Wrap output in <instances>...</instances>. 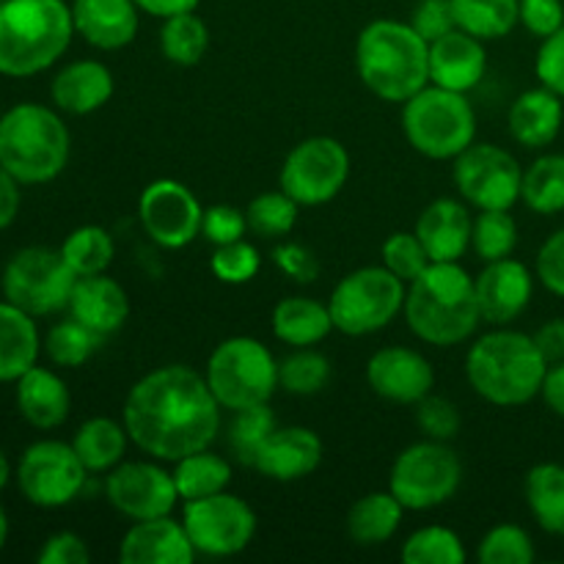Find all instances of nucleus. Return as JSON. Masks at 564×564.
Listing matches in <instances>:
<instances>
[{"label":"nucleus","mask_w":564,"mask_h":564,"mask_svg":"<svg viewBox=\"0 0 564 564\" xmlns=\"http://www.w3.org/2000/svg\"><path fill=\"white\" fill-rule=\"evenodd\" d=\"M121 422L143 455L176 463L213 446L220 430V405L204 375L185 364H165L132 386Z\"/></svg>","instance_id":"1"},{"label":"nucleus","mask_w":564,"mask_h":564,"mask_svg":"<svg viewBox=\"0 0 564 564\" xmlns=\"http://www.w3.org/2000/svg\"><path fill=\"white\" fill-rule=\"evenodd\" d=\"M402 314L411 334L433 347L463 345L482 323L477 286L460 262H433L413 279Z\"/></svg>","instance_id":"2"},{"label":"nucleus","mask_w":564,"mask_h":564,"mask_svg":"<svg viewBox=\"0 0 564 564\" xmlns=\"http://www.w3.org/2000/svg\"><path fill=\"white\" fill-rule=\"evenodd\" d=\"M549 361L534 336L494 325L479 336L466 356V378L474 394L499 408H521L540 397Z\"/></svg>","instance_id":"3"},{"label":"nucleus","mask_w":564,"mask_h":564,"mask_svg":"<svg viewBox=\"0 0 564 564\" xmlns=\"http://www.w3.org/2000/svg\"><path fill=\"white\" fill-rule=\"evenodd\" d=\"M356 69L383 102H408L430 86V42L411 22L372 20L356 42Z\"/></svg>","instance_id":"4"},{"label":"nucleus","mask_w":564,"mask_h":564,"mask_svg":"<svg viewBox=\"0 0 564 564\" xmlns=\"http://www.w3.org/2000/svg\"><path fill=\"white\" fill-rule=\"evenodd\" d=\"M75 36L66 0H3L0 3V75L31 77L50 69Z\"/></svg>","instance_id":"5"},{"label":"nucleus","mask_w":564,"mask_h":564,"mask_svg":"<svg viewBox=\"0 0 564 564\" xmlns=\"http://www.w3.org/2000/svg\"><path fill=\"white\" fill-rule=\"evenodd\" d=\"M72 138L64 119L39 102H20L0 116V165L20 185H44L64 174Z\"/></svg>","instance_id":"6"},{"label":"nucleus","mask_w":564,"mask_h":564,"mask_svg":"<svg viewBox=\"0 0 564 564\" xmlns=\"http://www.w3.org/2000/svg\"><path fill=\"white\" fill-rule=\"evenodd\" d=\"M402 132L427 160H455L477 141V113L466 94L430 83L402 102Z\"/></svg>","instance_id":"7"},{"label":"nucleus","mask_w":564,"mask_h":564,"mask_svg":"<svg viewBox=\"0 0 564 564\" xmlns=\"http://www.w3.org/2000/svg\"><path fill=\"white\" fill-rule=\"evenodd\" d=\"M204 380L224 411H246L268 405L275 394L279 361L268 345L253 336H231L209 352Z\"/></svg>","instance_id":"8"},{"label":"nucleus","mask_w":564,"mask_h":564,"mask_svg":"<svg viewBox=\"0 0 564 564\" xmlns=\"http://www.w3.org/2000/svg\"><path fill=\"white\" fill-rule=\"evenodd\" d=\"M408 284L386 264H369L347 273L334 286L328 312L345 336H369L389 328L405 308Z\"/></svg>","instance_id":"9"},{"label":"nucleus","mask_w":564,"mask_h":564,"mask_svg":"<svg viewBox=\"0 0 564 564\" xmlns=\"http://www.w3.org/2000/svg\"><path fill=\"white\" fill-rule=\"evenodd\" d=\"M463 485V463L446 441H419L397 455L389 490L411 512H427L455 499Z\"/></svg>","instance_id":"10"},{"label":"nucleus","mask_w":564,"mask_h":564,"mask_svg":"<svg viewBox=\"0 0 564 564\" xmlns=\"http://www.w3.org/2000/svg\"><path fill=\"white\" fill-rule=\"evenodd\" d=\"M75 270L64 253L47 246H31L17 251L3 270V297L31 317H50L69 306L75 290Z\"/></svg>","instance_id":"11"},{"label":"nucleus","mask_w":564,"mask_h":564,"mask_svg":"<svg viewBox=\"0 0 564 564\" xmlns=\"http://www.w3.org/2000/svg\"><path fill=\"white\" fill-rule=\"evenodd\" d=\"M350 180V152L330 135L295 143L281 165L279 185L301 207H323L345 191Z\"/></svg>","instance_id":"12"},{"label":"nucleus","mask_w":564,"mask_h":564,"mask_svg":"<svg viewBox=\"0 0 564 564\" xmlns=\"http://www.w3.org/2000/svg\"><path fill=\"white\" fill-rule=\"evenodd\" d=\"M86 474L88 468L77 457L75 446L64 441H36L17 463L20 494L42 510L72 505L86 488Z\"/></svg>","instance_id":"13"},{"label":"nucleus","mask_w":564,"mask_h":564,"mask_svg":"<svg viewBox=\"0 0 564 564\" xmlns=\"http://www.w3.org/2000/svg\"><path fill=\"white\" fill-rule=\"evenodd\" d=\"M182 523L196 554L237 556L257 538V512L235 494H215L207 499L185 501Z\"/></svg>","instance_id":"14"},{"label":"nucleus","mask_w":564,"mask_h":564,"mask_svg":"<svg viewBox=\"0 0 564 564\" xmlns=\"http://www.w3.org/2000/svg\"><path fill=\"white\" fill-rule=\"evenodd\" d=\"M452 163L455 187L471 207L512 209L521 202L523 169L507 149L474 141Z\"/></svg>","instance_id":"15"},{"label":"nucleus","mask_w":564,"mask_h":564,"mask_svg":"<svg viewBox=\"0 0 564 564\" xmlns=\"http://www.w3.org/2000/svg\"><path fill=\"white\" fill-rule=\"evenodd\" d=\"M138 218L143 231L160 248L180 251L202 235L204 207L196 193L176 180H154L138 198Z\"/></svg>","instance_id":"16"},{"label":"nucleus","mask_w":564,"mask_h":564,"mask_svg":"<svg viewBox=\"0 0 564 564\" xmlns=\"http://www.w3.org/2000/svg\"><path fill=\"white\" fill-rule=\"evenodd\" d=\"M105 496L110 507L130 521L171 516L182 501L174 474L152 460H124L110 468L105 479Z\"/></svg>","instance_id":"17"},{"label":"nucleus","mask_w":564,"mask_h":564,"mask_svg":"<svg viewBox=\"0 0 564 564\" xmlns=\"http://www.w3.org/2000/svg\"><path fill=\"white\" fill-rule=\"evenodd\" d=\"M367 383L383 400L416 405L435 389V369L419 350L405 345L380 347L367 361Z\"/></svg>","instance_id":"18"},{"label":"nucleus","mask_w":564,"mask_h":564,"mask_svg":"<svg viewBox=\"0 0 564 564\" xmlns=\"http://www.w3.org/2000/svg\"><path fill=\"white\" fill-rule=\"evenodd\" d=\"M477 286L479 314L490 325H507L521 317L532 303L534 275L518 259H496L485 262L482 273L474 279Z\"/></svg>","instance_id":"19"},{"label":"nucleus","mask_w":564,"mask_h":564,"mask_svg":"<svg viewBox=\"0 0 564 564\" xmlns=\"http://www.w3.org/2000/svg\"><path fill=\"white\" fill-rule=\"evenodd\" d=\"M323 438L314 430L290 424V427H275L270 433V438L259 449L253 468L273 482H301L323 466Z\"/></svg>","instance_id":"20"},{"label":"nucleus","mask_w":564,"mask_h":564,"mask_svg":"<svg viewBox=\"0 0 564 564\" xmlns=\"http://www.w3.org/2000/svg\"><path fill=\"white\" fill-rule=\"evenodd\" d=\"M196 560L185 523L171 516L135 521L119 543L121 564H191Z\"/></svg>","instance_id":"21"},{"label":"nucleus","mask_w":564,"mask_h":564,"mask_svg":"<svg viewBox=\"0 0 564 564\" xmlns=\"http://www.w3.org/2000/svg\"><path fill=\"white\" fill-rule=\"evenodd\" d=\"M485 72L488 50L482 39L455 28L446 36L430 42V83L435 86L468 94L482 83Z\"/></svg>","instance_id":"22"},{"label":"nucleus","mask_w":564,"mask_h":564,"mask_svg":"<svg viewBox=\"0 0 564 564\" xmlns=\"http://www.w3.org/2000/svg\"><path fill=\"white\" fill-rule=\"evenodd\" d=\"M72 22L91 47L113 53L138 36L141 9L135 0H72Z\"/></svg>","instance_id":"23"},{"label":"nucleus","mask_w":564,"mask_h":564,"mask_svg":"<svg viewBox=\"0 0 564 564\" xmlns=\"http://www.w3.org/2000/svg\"><path fill=\"white\" fill-rule=\"evenodd\" d=\"M66 308H69V317L108 339L116 330L124 328L127 317H130V295L108 273L80 275Z\"/></svg>","instance_id":"24"},{"label":"nucleus","mask_w":564,"mask_h":564,"mask_svg":"<svg viewBox=\"0 0 564 564\" xmlns=\"http://www.w3.org/2000/svg\"><path fill=\"white\" fill-rule=\"evenodd\" d=\"M474 218L457 198H435L416 220V237L422 240L430 262H460L471 248Z\"/></svg>","instance_id":"25"},{"label":"nucleus","mask_w":564,"mask_h":564,"mask_svg":"<svg viewBox=\"0 0 564 564\" xmlns=\"http://www.w3.org/2000/svg\"><path fill=\"white\" fill-rule=\"evenodd\" d=\"M50 97H53L55 108L64 113L88 116L105 108L113 97V72L102 61H72L53 77Z\"/></svg>","instance_id":"26"},{"label":"nucleus","mask_w":564,"mask_h":564,"mask_svg":"<svg viewBox=\"0 0 564 564\" xmlns=\"http://www.w3.org/2000/svg\"><path fill=\"white\" fill-rule=\"evenodd\" d=\"M17 408L31 427H61L72 411L69 386L53 369L31 367L17 380Z\"/></svg>","instance_id":"27"},{"label":"nucleus","mask_w":564,"mask_h":564,"mask_svg":"<svg viewBox=\"0 0 564 564\" xmlns=\"http://www.w3.org/2000/svg\"><path fill=\"white\" fill-rule=\"evenodd\" d=\"M510 135L527 149H545L556 141L564 124V102L551 88H529L507 113Z\"/></svg>","instance_id":"28"},{"label":"nucleus","mask_w":564,"mask_h":564,"mask_svg":"<svg viewBox=\"0 0 564 564\" xmlns=\"http://www.w3.org/2000/svg\"><path fill=\"white\" fill-rule=\"evenodd\" d=\"M270 328L275 339L290 347H314L328 339L330 330H336L328 303L306 295L281 297L270 314Z\"/></svg>","instance_id":"29"},{"label":"nucleus","mask_w":564,"mask_h":564,"mask_svg":"<svg viewBox=\"0 0 564 564\" xmlns=\"http://www.w3.org/2000/svg\"><path fill=\"white\" fill-rule=\"evenodd\" d=\"M33 319L14 303L0 301V383H17L36 367L42 339Z\"/></svg>","instance_id":"30"},{"label":"nucleus","mask_w":564,"mask_h":564,"mask_svg":"<svg viewBox=\"0 0 564 564\" xmlns=\"http://www.w3.org/2000/svg\"><path fill=\"white\" fill-rule=\"evenodd\" d=\"M405 507L400 505L391 490H375V494L361 496L347 512V534L352 543L364 545H383L400 532Z\"/></svg>","instance_id":"31"},{"label":"nucleus","mask_w":564,"mask_h":564,"mask_svg":"<svg viewBox=\"0 0 564 564\" xmlns=\"http://www.w3.org/2000/svg\"><path fill=\"white\" fill-rule=\"evenodd\" d=\"M130 433L124 422H113L108 416H94L77 427L72 446L88 474H108L119 463H124L127 446H130Z\"/></svg>","instance_id":"32"},{"label":"nucleus","mask_w":564,"mask_h":564,"mask_svg":"<svg viewBox=\"0 0 564 564\" xmlns=\"http://www.w3.org/2000/svg\"><path fill=\"white\" fill-rule=\"evenodd\" d=\"M527 505L543 532L564 538V466L540 463L527 474Z\"/></svg>","instance_id":"33"},{"label":"nucleus","mask_w":564,"mask_h":564,"mask_svg":"<svg viewBox=\"0 0 564 564\" xmlns=\"http://www.w3.org/2000/svg\"><path fill=\"white\" fill-rule=\"evenodd\" d=\"M174 482L182 501L207 499V496L224 494L231 485V466L226 457L215 455L213 449L193 452L174 463Z\"/></svg>","instance_id":"34"},{"label":"nucleus","mask_w":564,"mask_h":564,"mask_svg":"<svg viewBox=\"0 0 564 564\" xmlns=\"http://www.w3.org/2000/svg\"><path fill=\"white\" fill-rule=\"evenodd\" d=\"M452 11L457 28L482 42L510 36L521 25L518 0H452Z\"/></svg>","instance_id":"35"},{"label":"nucleus","mask_w":564,"mask_h":564,"mask_svg":"<svg viewBox=\"0 0 564 564\" xmlns=\"http://www.w3.org/2000/svg\"><path fill=\"white\" fill-rule=\"evenodd\" d=\"M521 202L538 215H560L564 209V154H540L523 169Z\"/></svg>","instance_id":"36"},{"label":"nucleus","mask_w":564,"mask_h":564,"mask_svg":"<svg viewBox=\"0 0 564 564\" xmlns=\"http://www.w3.org/2000/svg\"><path fill=\"white\" fill-rule=\"evenodd\" d=\"M160 50L174 66H196L209 50V28L196 11L174 14L160 28Z\"/></svg>","instance_id":"37"},{"label":"nucleus","mask_w":564,"mask_h":564,"mask_svg":"<svg viewBox=\"0 0 564 564\" xmlns=\"http://www.w3.org/2000/svg\"><path fill=\"white\" fill-rule=\"evenodd\" d=\"M61 253H64L66 264L80 279V275L108 273L116 257V246L108 229L97 224H86L66 235V240L61 242Z\"/></svg>","instance_id":"38"},{"label":"nucleus","mask_w":564,"mask_h":564,"mask_svg":"<svg viewBox=\"0 0 564 564\" xmlns=\"http://www.w3.org/2000/svg\"><path fill=\"white\" fill-rule=\"evenodd\" d=\"M297 215H301V204L281 187L279 191L259 193L246 207L248 231H253L262 240H284L286 235H292Z\"/></svg>","instance_id":"39"},{"label":"nucleus","mask_w":564,"mask_h":564,"mask_svg":"<svg viewBox=\"0 0 564 564\" xmlns=\"http://www.w3.org/2000/svg\"><path fill=\"white\" fill-rule=\"evenodd\" d=\"M400 556L405 564H466L468 560L460 534L438 523L416 529L402 543Z\"/></svg>","instance_id":"40"},{"label":"nucleus","mask_w":564,"mask_h":564,"mask_svg":"<svg viewBox=\"0 0 564 564\" xmlns=\"http://www.w3.org/2000/svg\"><path fill=\"white\" fill-rule=\"evenodd\" d=\"M102 341L105 336L94 334L91 328H86L75 317H69L64 323H55L47 330V336H44V352H47V358L55 367L77 369L86 361H91L94 352L102 347Z\"/></svg>","instance_id":"41"},{"label":"nucleus","mask_w":564,"mask_h":564,"mask_svg":"<svg viewBox=\"0 0 564 564\" xmlns=\"http://www.w3.org/2000/svg\"><path fill=\"white\" fill-rule=\"evenodd\" d=\"M330 361L314 347H292L279 361V389L292 397H314L328 386Z\"/></svg>","instance_id":"42"},{"label":"nucleus","mask_w":564,"mask_h":564,"mask_svg":"<svg viewBox=\"0 0 564 564\" xmlns=\"http://www.w3.org/2000/svg\"><path fill=\"white\" fill-rule=\"evenodd\" d=\"M273 430L275 413L270 411V402L268 405H253L246 408V411H235L229 433H226V444H229V452L235 455V460L253 468L259 449H262V444L270 438Z\"/></svg>","instance_id":"43"},{"label":"nucleus","mask_w":564,"mask_h":564,"mask_svg":"<svg viewBox=\"0 0 564 564\" xmlns=\"http://www.w3.org/2000/svg\"><path fill=\"white\" fill-rule=\"evenodd\" d=\"M518 246V224L510 209H479L471 226V248L482 262L512 257Z\"/></svg>","instance_id":"44"},{"label":"nucleus","mask_w":564,"mask_h":564,"mask_svg":"<svg viewBox=\"0 0 564 564\" xmlns=\"http://www.w3.org/2000/svg\"><path fill=\"white\" fill-rule=\"evenodd\" d=\"M482 564H532L538 560L532 534L518 523H499L477 545Z\"/></svg>","instance_id":"45"},{"label":"nucleus","mask_w":564,"mask_h":564,"mask_svg":"<svg viewBox=\"0 0 564 564\" xmlns=\"http://www.w3.org/2000/svg\"><path fill=\"white\" fill-rule=\"evenodd\" d=\"M380 257H383L386 268L394 275H400L405 284L419 279L433 264L427 251H424L422 240L416 237V231H394V235L386 237L383 248H380Z\"/></svg>","instance_id":"46"},{"label":"nucleus","mask_w":564,"mask_h":564,"mask_svg":"<svg viewBox=\"0 0 564 564\" xmlns=\"http://www.w3.org/2000/svg\"><path fill=\"white\" fill-rule=\"evenodd\" d=\"M259 268H262V257H259L257 246L246 240L215 246L213 257H209V270L224 284H248L257 279Z\"/></svg>","instance_id":"47"},{"label":"nucleus","mask_w":564,"mask_h":564,"mask_svg":"<svg viewBox=\"0 0 564 564\" xmlns=\"http://www.w3.org/2000/svg\"><path fill=\"white\" fill-rule=\"evenodd\" d=\"M416 424L427 438L449 444L460 433L463 419L455 402L441 394H427L422 402H416Z\"/></svg>","instance_id":"48"},{"label":"nucleus","mask_w":564,"mask_h":564,"mask_svg":"<svg viewBox=\"0 0 564 564\" xmlns=\"http://www.w3.org/2000/svg\"><path fill=\"white\" fill-rule=\"evenodd\" d=\"M246 209L231 207V204H213V207L204 209L202 237L213 246H229V242L246 240Z\"/></svg>","instance_id":"49"},{"label":"nucleus","mask_w":564,"mask_h":564,"mask_svg":"<svg viewBox=\"0 0 564 564\" xmlns=\"http://www.w3.org/2000/svg\"><path fill=\"white\" fill-rule=\"evenodd\" d=\"M411 22L416 28V33L427 42L446 36L449 31H455V11H452V0H419L416 9L411 11Z\"/></svg>","instance_id":"50"},{"label":"nucleus","mask_w":564,"mask_h":564,"mask_svg":"<svg viewBox=\"0 0 564 564\" xmlns=\"http://www.w3.org/2000/svg\"><path fill=\"white\" fill-rule=\"evenodd\" d=\"M534 72H538L540 86L551 88L564 99V25L543 39L538 61H534Z\"/></svg>","instance_id":"51"},{"label":"nucleus","mask_w":564,"mask_h":564,"mask_svg":"<svg viewBox=\"0 0 564 564\" xmlns=\"http://www.w3.org/2000/svg\"><path fill=\"white\" fill-rule=\"evenodd\" d=\"M518 17L532 36L545 39L564 25V3L562 0H518Z\"/></svg>","instance_id":"52"},{"label":"nucleus","mask_w":564,"mask_h":564,"mask_svg":"<svg viewBox=\"0 0 564 564\" xmlns=\"http://www.w3.org/2000/svg\"><path fill=\"white\" fill-rule=\"evenodd\" d=\"M275 268L284 275H290L297 284H312L319 275V262L308 248H303L301 242H281L273 251Z\"/></svg>","instance_id":"53"},{"label":"nucleus","mask_w":564,"mask_h":564,"mask_svg":"<svg viewBox=\"0 0 564 564\" xmlns=\"http://www.w3.org/2000/svg\"><path fill=\"white\" fill-rule=\"evenodd\" d=\"M538 279L554 295L564 297V229L554 231L538 251Z\"/></svg>","instance_id":"54"},{"label":"nucleus","mask_w":564,"mask_h":564,"mask_svg":"<svg viewBox=\"0 0 564 564\" xmlns=\"http://www.w3.org/2000/svg\"><path fill=\"white\" fill-rule=\"evenodd\" d=\"M36 560L39 564H88L91 562V551H88L86 540L80 534L58 532L44 540Z\"/></svg>","instance_id":"55"},{"label":"nucleus","mask_w":564,"mask_h":564,"mask_svg":"<svg viewBox=\"0 0 564 564\" xmlns=\"http://www.w3.org/2000/svg\"><path fill=\"white\" fill-rule=\"evenodd\" d=\"M532 336H534V345L540 347L543 358L549 361V367L551 364L564 361V317L549 319V323L540 325Z\"/></svg>","instance_id":"56"},{"label":"nucleus","mask_w":564,"mask_h":564,"mask_svg":"<svg viewBox=\"0 0 564 564\" xmlns=\"http://www.w3.org/2000/svg\"><path fill=\"white\" fill-rule=\"evenodd\" d=\"M20 182L0 165V231L14 224L17 213H20Z\"/></svg>","instance_id":"57"},{"label":"nucleus","mask_w":564,"mask_h":564,"mask_svg":"<svg viewBox=\"0 0 564 564\" xmlns=\"http://www.w3.org/2000/svg\"><path fill=\"white\" fill-rule=\"evenodd\" d=\"M540 397L549 405V411H554L556 416L564 419V361L551 364L549 372H545Z\"/></svg>","instance_id":"58"},{"label":"nucleus","mask_w":564,"mask_h":564,"mask_svg":"<svg viewBox=\"0 0 564 564\" xmlns=\"http://www.w3.org/2000/svg\"><path fill=\"white\" fill-rule=\"evenodd\" d=\"M138 9L143 14H152L158 20H169L174 14H185V11H196L198 0H135Z\"/></svg>","instance_id":"59"},{"label":"nucleus","mask_w":564,"mask_h":564,"mask_svg":"<svg viewBox=\"0 0 564 564\" xmlns=\"http://www.w3.org/2000/svg\"><path fill=\"white\" fill-rule=\"evenodd\" d=\"M9 479H11L9 457H6V455H3V449H0V490H3L6 485H9Z\"/></svg>","instance_id":"60"},{"label":"nucleus","mask_w":564,"mask_h":564,"mask_svg":"<svg viewBox=\"0 0 564 564\" xmlns=\"http://www.w3.org/2000/svg\"><path fill=\"white\" fill-rule=\"evenodd\" d=\"M6 540H9V516H6V510L0 507V551H3Z\"/></svg>","instance_id":"61"},{"label":"nucleus","mask_w":564,"mask_h":564,"mask_svg":"<svg viewBox=\"0 0 564 564\" xmlns=\"http://www.w3.org/2000/svg\"><path fill=\"white\" fill-rule=\"evenodd\" d=\"M0 3H3V0H0Z\"/></svg>","instance_id":"62"}]
</instances>
